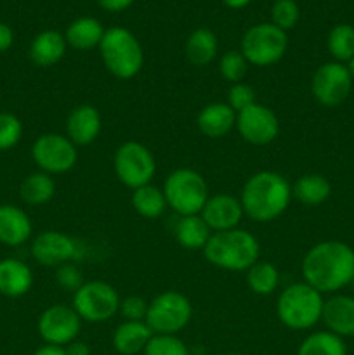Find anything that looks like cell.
<instances>
[{
	"mask_svg": "<svg viewBox=\"0 0 354 355\" xmlns=\"http://www.w3.org/2000/svg\"><path fill=\"white\" fill-rule=\"evenodd\" d=\"M304 283L319 293H337L354 281V250L342 241H323L302 260Z\"/></svg>",
	"mask_w": 354,
	"mask_h": 355,
	"instance_id": "6da1fadb",
	"label": "cell"
},
{
	"mask_svg": "<svg viewBox=\"0 0 354 355\" xmlns=\"http://www.w3.org/2000/svg\"><path fill=\"white\" fill-rule=\"evenodd\" d=\"M239 201L250 220L267 224L281 217L290 207L292 184L276 172H257L243 186Z\"/></svg>",
	"mask_w": 354,
	"mask_h": 355,
	"instance_id": "7a4b0ae2",
	"label": "cell"
},
{
	"mask_svg": "<svg viewBox=\"0 0 354 355\" xmlns=\"http://www.w3.org/2000/svg\"><path fill=\"white\" fill-rule=\"evenodd\" d=\"M205 259L210 266L233 272H246L260 260V245L252 232L245 229L212 232L203 248Z\"/></svg>",
	"mask_w": 354,
	"mask_h": 355,
	"instance_id": "3957f363",
	"label": "cell"
},
{
	"mask_svg": "<svg viewBox=\"0 0 354 355\" xmlns=\"http://www.w3.org/2000/svg\"><path fill=\"white\" fill-rule=\"evenodd\" d=\"M97 49L108 71L120 80L134 78L144 66V51L137 37L124 26L108 28Z\"/></svg>",
	"mask_w": 354,
	"mask_h": 355,
	"instance_id": "277c9868",
	"label": "cell"
},
{
	"mask_svg": "<svg viewBox=\"0 0 354 355\" xmlns=\"http://www.w3.org/2000/svg\"><path fill=\"white\" fill-rule=\"evenodd\" d=\"M323 304V295L302 281L281 291L276 302V314L283 326L294 331H304L321 321Z\"/></svg>",
	"mask_w": 354,
	"mask_h": 355,
	"instance_id": "5b68a950",
	"label": "cell"
},
{
	"mask_svg": "<svg viewBox=\"0 0 354 355\" xmlns=\"http://www.w3.org/2000/svg\"><path fill=\"white\" fill-rule=\"evenodd\" d=\"M162 191L165 194L167 207L176 211L179 217L200 215L210 198L205 177L191 168H177L170 172Z\"/></svg>",
	"mask_w": 354,
	"mask_h": 355,
	"instance_id": "8992f818",
	"label": "cell"
},
{
	"mask_svg": "<svg viewBox=\"0 0 354 355\" xmlns=\"http://www.w3.org/2000/svg\"><path fill=\"white\" fill-rule=\"evenodd\" d=\"M193 318V305L186 295L179 291H163L156 295L148 307L146 324L153 335H177L189 324Z\"/></svg>",
	"mask_w": 354,
	"mask_h": 355,
	"instance_id": "52a82bcc",
	"label": "cell"
},
{
	"mask_svg": "<svg viewBox=\"0 0 354 355\" xmlns=\"http://www.w3.org/2000/svg\"><path fill=\"white\" fill-rule=\"evenodd\" d=\"M288 49L287 31L273 23H260L248 28L242 38V52L248 64L266 68L283 59Z\"/></svg>",
	"mask_w": 354,
	"mask_h": 355,
	"instance_id": "ba28073f",
	"label": "cell"
},
{
	"mask_svg": "<svg viewBox=\"0 0 354 355\" xmlns=\"http://www.w3.org/2000/svg\"><path fill=\"white\" fill-rule=\"evenodd\" d=\"M113 168L117 179L128 189L151 184L156 173V159L149 148L135 141H127L115 151Z\"/></svg>",
	"mask_w": 354,
	"mask_h": 355,
	"instance_id": "9c48e42d",
	"label": "cell"
},
{
	"mask_svg": "<svg viewBox=\"0 0 354 355\" xmlns=\"http://www.w3.org/2000/svg\"><path fill=\"white\" fill-rule=\"evenodd\" d=\"M120 302V295L110 283L85 281V284L73 293L71 307L82 321L99 324L110 321L113 315L118 314Z\"/></svg>",
	"mask_w": 354,
	"mask_h": 355,
	"instance_id": "30bf717a",
	"label": "cell"
},
{
	"mask_svg": "<svg viewBox=\"0 0 354 355\" xmlns=\"http://www.w3.org/2000/svg\"><path fill=\"white\" fill-rule=\"evenodd\" d=\"M31 158L40 172L58 175L69 172L76 165L78 151L66 135L44 134L31 146Z\"/></svg>",
	"mask_w": 354,
	"mask_h": 355,
	"instance_id": "8fae6325",
	"label": "cell"
},
{
	"mask_svg": "<svg viewBox=\"0 0 354 355\" xmlns=\"http://www.w3.org/2000/svg\"><path fill=\"white\" fill-rule=\"evenodd\" d=\"M351 89L353 78L342 62H325L312 75L311 94L321 106H339L349 97Z\"/></svg>",
	"mask_w": 354,
	"mask_h": 355,
	"instance_id": "7c38bea8",
	"label": "cell"
},
{
	"mask_svg": "<svg viewBox=\"0 0 354 355\" xmlns=\"http://www.w3.org/2000/svg\"><path fill=\"white\" fill-rule=\"evenodd\" d=\"M82 319L75 309L68 305L56 304L45 309L37 322L38 335L47 345L66 347L78 338L82 329Z\"/></svg>",
	"mask_w": 354,
	"mask_h": 355,
	"instance_id": "4fadbf2b",
	"label": "cell"
},
{
	"mask_svg": "<svg viewBox=\"0 0 354 355\" xmlns=\"http://www.w3.org/2000/svg\"><path fill=\"white\" fill-rule=\"evenodd\" d=\"M236 130L248 144L266 146L280 134V120L271 107L255 103L236 113Z\"/></svg>",
	"mask_w": 354,
	"mask_h": 355,
	"instance_id": "5bb4252c",
	"label": "cell"
},
{
	"mask_svg": "<svg viewBox=\"0 0 354 355\" xmlns=\"http://www.w3.org/2000/svg\"><path fill=\"white\" fill-rule=\"evenodd\" d=\"M31 257L44 267H56L71 262L78 255V243L61 231H44L31 241Z\"/></svg>",
	"mask_w": 354,
	"mask_h": 355,
	"instance_id": "9a60e30c",
	"label": "cell"
},
{
	"mask_svg": "<svg viewBox=\"0 0 354 355\" xmlns=\"http://www.w3.org/2000/svg\"><path fill=\"white\" fill-rule=\"evenodd\" d=\"M200 215L212 232H221L239 227V222L245 217V211H243L239 198L219 193L208 198Z\"/></svg>",
	"mask_w": 354,
	"mask_h": 355,
	"instance_id": "2e32d148",
	"label": "cell"
},
{
	"mask_svg": "<svg viewBox=\"0 0 354 355\" xmlns=\"http://www.w3.org/2000/svg\"><path fill=\"white\" fill-rule=\"evenodd\" d=\"M103 118L99 110L92 104H80L69 111L66 118V137L78 148L89 146L99 137Z\"/></svg>",
	"mask_w": 354,
	"mask_h": 355,
	"instance_id": "e0dca14e",
	"label": "cell"
},
{
	"mask_svg": "<svg viewBox=\"0 0 354 355\" xmlns=\"http://www.w3.org/2000/svg\"><path fill=\"white\" fill-rule=\"evenodd\" d=\"M321 321L330 333L340 336H354V298L347 295H333L323 304Z\"/></svg>",
	"mask_w": 354,
	"mask_h": 355,
	"instance_id": "ac0fdd59",
	"label": "cell"
},
{
	"mask_svg": "<svg viewBox=\"0 0 354 355\" xmlns=\"http://www.w3.org/2000/svg\"><path fill=\"white\" fill-rule=\"evenodd\" d=\"M33 234V224L23 208L16 205H0V243L21 246Z\"/></svg>",
	"mask_w": 354,
	"mask_h": 355,
	"instance_id": "d6986e66",
	"label": "cell"
},
{
	"mask_svg": "<svg viewBox=\"0 0 354 355\" xmlns=\"http://www.w3.org/2000/svg\"><path fill=\"white\" fill-rule=\"evenodd\" d=\"M33 286V272L23 260L7 257L0 260V295L7 298L24 297Z\"/></svg>",
	"mask_w": 354,
	"mask_h": 355,
	"instance_id": "ffe728a7",
	"label": "cell"
},
{
	"mask_svg": "<svg viewBox=\"0 0 354 355\" xmlns=\"http://www.w3.org/2000/svg\"><path fill=\"white\" fill-rule=\"evenodd\" d=\"M196 125L205 137H226L236 127V113L228 106V103L207 104L198 113Z\"/></svg>",
	"mask_w": 354,
	"mask_h": 355,
	"instance_id": "44dd1931",
	"label": "cell"
},
{
	"mask_svg": "<svg viewBox=\"0 0 354 355\" xmlns=\"http://www.w3.org/2000/svg\"><path fill=\"white\" fill-rule=\"evenodd\" d=\"M66 38L56 30H45L31 40L30 59L38 68H49L61 61L66 54Z\"/></svg>",
	"mask_w": 354,
	"mask_h": 355,
	"instance_id": "7402d4cb",
	"label": "cell"
},
{
	"mask_svg": "<svg viewBox=\"0 0 354 355\" xmlns=\"http://www.w3.org/2000/svg\"><path fill=\"white\" fill-rule=\"evenodd\" d=\"M153 331L144 321H124L113 333V347L120 355L144 352Z\"/></svg>",
	"mask_w": 354,
	"mask_h": 355,
	"instance_id": "603a6c76",
	"label": "cell"
},
{
	"mask_svg": "<svg viewBox=\"0 0 354 355\" xmlns=\"http://www.w3.org/2000/svg\"><path fill=\"white\" fill-rule=\"evenodd\" d=\"M212 231L201 215H184L174 225V238L186 250H203L210 239Z\"/></svg>",
	"mask_w": 354,
	"mask_h": 355,
	"instance_id": "cb8c5ba5",
	"label": "cell"
},
{
	"mask_svg": "<svg viewBox=\"0 0 354 355\" xmlns=\"http://www.w3.org/2000/svg\"><path fill=\"white\" fill-rule=\"evenodd\" d=\"M332 194L328 179L319 173H305L292 184V198L305 207H319Z\"/></svg>",
	"mask_w": 354,
	"mask_h": 355,
	"instance_id": "d4e9b609",
	"label": "cell"
},
{
	"mask_svg": "<svg viewBox=\"0 0 354 355\" xmlns=\"http://www.w3.org/2000/svg\"><path fill=\"white\" fill-rule=\"evenodd\" d=\"M103 24L97 19L89 16L78 17L66 28V44L76 51H90V49L99 47L101 40L104 37Z\"/></svg>",
	"mask_w": 354,
	"mask_h": 355,
	"instance_id": "484cf974",
	"label": "cell"
},
{
	"mask_svg": "<svg viewBox=\"0 0 354 355\" xmlns=\"http://www.w3.org/2000/svg\"><path fill=\"white\" fill-rule=\"evenodd\" d=\"M219 42L217 37L208 28H196L193 33L187 37L184 52L186 59L194 66H207L217 58Z\"/></svg>",
	"mask_w": 354,
	"mask_h": 355,
	"instance_id": "4316f807",
	"label": "cell"
},
{
	"mask_svg": "<svg viewBox=\"0 0 354 355\" xmlns=\"http://www.w3.org/2000/svg\"><path fill=\"white\" fill-rule=\"evenodd\" d=\"M56 194V182L52 175L45 172L30 173L19 186V196L28 207L47 205Z\"/></svg>",
	"mask_w": 354,
	"mask_h": 355,
	"instance_id": "83f0119b",
	"label": "cell"
},
{
	"mask_svg": "<svg viewBox=\"0 0 354 355\" xmlns=\"http://www.w3.org/2000/svg\"><path fill=\"white\" fill-rule=\"evenodd\" d=\"M130 203L134 207V210L137 211L141 217L148 218V220H155V218H160L167 207L165 194L160 187L153 186V184H146V186L137 187V189L132 191Z\"/></svg>",
	"mask_w": 354,
	"mask_h": 355,
	"instance_id": "f1b7e54d",
	"label": "cell"
},
{
	"mask_svg": "<svg viewBox=\"0 0 354 355\" xmlns=\"http://www.w3.org/2000/svg\"><path fill=\"white\" fill-rule=\"evenodd\" d=\"M246 286L259 297H269L280 286V272L276 267L266 260H257L246 270Z\"/></svg>",
	"mask_w": 354,
	"mask_h": 355,
	"instance_id": "f546056e",
	"label": "cell"
},
{
	"mask_svg": "<svg viewBox=\"0 0 354 355\" xmlns=\"http://www.w3.org/2000/svg\"><path fill=\"white\" fill-rule=\"evenodd\" d=\"M297 355H347L346 343L330 331H316L298 347Z\"/></svg>",
	"mask_w": 354,
	"mask_h": 355,
	"instance_id": "4dcf8cb0",
	"label": "cell"
},
{
	"mask_svg": "<svg viewBox=\"0 0 354 355\" xmlns=\"http://www.w3.org/2000/svg\"><path fill=\"white\" fill-rule=\"evenodd\" d=\"M326 45L337 62H347L354 58V28L344 23L333 26L328 33Z\"/></svg>",
	"mask_w": 354,
	"mask_h": 355,
	"instance_id": "1f68e13d",
	"label": "cell"
},
{
	"mask_svg": "<svg viewBox=\"0 0 354 355\" xmlns=\"http://www.w3.org/2000/svg\"><path fill=\"white\" fill-rule=\"evenodd\" d=\"M248 61H246L242 52L228 51L219 61V71H221L222 78L231 82L233 85V83L243 82V78L248 73Z\"/></svg>",
	"mask_w": 354,
	"mask_h": 355,
	"instance_id": "d6a6232c",
	"label": "cell"
},
{
	"mask_svg": "<svg viewBox=\"0 0 354 355\" xmlns=\"http://www.w3.org/2000/svg\"><path fill=\"white\" fill-rule=\"evenodd\" d=\"M144 355H189V349L177 335H153Z\"/></svg>",
	"mask_w": 354,
	"mask_h": 355,
	"instance_id": "836d02e7",
	"label": "cell"
},
{
	"mask_svg": "<svg viewBox=\"0 0 354 355\" xmlns=\"http://www.w3.org/2000/svg\"><path fill=\"white\" fill-rule=\"evenodd\" d=\"M301 9L295 0H276L271 7V23L280 30L288 31L298 23Z\"/></svg>",
	"mask_w": 354,
	"mask_h": 355,
	"instance_id": "e575fe53",
	"label": "cell"
},
{
	"mask_svg": "<svg viewBox=\"0 0 354 355\" xmlns=\"http://www.w3.org/2000/svg\"><path fill=\"white\" fill-rule=\"evenodd\" d=\"M23 137V123L12 113H0V153L9 151L19 144Z\"/></svg>",
	"mask_w": 354,
	"mask_h": 355,
	"instance_id": "d590c367",
	"label": "cell"
},
{
	"mask_svg": "<svg viewBox=\"0 0 354 355\" xmlns=\"http://www.w3.org/2000/svg\"><path fill=\"white\" fill-rule=\"evenodd\" d=\"M56 283H58V286L62 291L75 293V291H78L85 284V279H83L82 269L75 266V263L68 262L58 267V270H56Z\"/></svg>",
	"mask_w": 354,
	"mask_h": 355,
	"instance_id": "8d00e7d4",
	"label": "cell"
},
{
	"mask_svg": "<svg viewBox=\"0 0 354 355\" xmlns=\"http://www.w3.org/2000/svg\"><path fill=\"white\" fill-rule=\"evenodd\" d=\"M255 104V90L248 85V83H233L228 90V106L231 107L235 113H239L245 107Z\"/></svg>",
	"mask_w": 354,
	"mask_h": 355,
	"instance_id": "74e56055",
	"label": "cell"
},
{
	"mask_svg": "<svg viewBox=\"0 0 354 355\" xmlns=\"http://www.w3.org/2000/svg\"><path fill=\"white\" fill-rule=\"evenodd\" d=\"M148 307L149 302H146L142 297H137V295H130V297H125L120 302L118 312H120L125 321H146Z\"/></svg>",
	"mask_w": 354,
	"mask_h": 355,
	"instance_id": "f35d334b",
	"label": "cell"
},
{
	"mask_svg": "<svg viewBox=\"0 0 354 355\" xmlns=\"http://www.w3.org/2000/svg\"><path fill=\"white\" fill-rule=\"evenodd\" d=\"M14 44V31L9 24L0 21V54L9 51Z\"/></svg>",
	"mask_w": 354,
	"mask_h": 355,
	"instance_id": "ab89813d",
	"label": "cell"
},
{
	"mask_svg": "<svg viewBox=\"0 0 354 355\" xmlns=\"http://www.w3.org/2000/svg\"><path fill=\"white\" fill-rule=\"evenodd\" d=\"M99 6L108 12H121L134 3V0H97Z\"/></svg>",
	"mask_w": 354,
	"mask_h": 355,
	"instance_id": "60d3db41",
	"label": "cell"
},
{
	"mask_svg": "<svg viewBox=\"0 0 354 355\" xmlns=\"http://www.w3.org/2000/svg\"><path fill=\"white\" fill-rule=\"evenodd\" d=\"M65 350L66 355H90V347L78 338L73 340L71 343H68V345L65 347Z\"/></svg>",
	"mask_w": 354,
	"mask_h": 355,
	"instance_id": "b9f144b4",
	"label": "cell"
},
{
	"mask_svg": "<svg viewBox=\"0 0 354 355\" xmlns=\"http://www.w3.org/2000/svg\"><path fill=\"white\" fill-rule=\"evenodd\" d=\"M33 355H66V350H65V347L47 345V343H45L44 347H40V349L35 350Z\"/></svg>",
	"mask_w": 354,
	"mask_h": 355,
	"instance_id": "7bdbcfd3",
	"label": "cell"
},
{
	"mask_svg": "<svg viewBox=\"0 0 354 355\" xmlns=\"http://www.w3.org/2000/svg\"><path fill=\"white\" fill-rule=\"evenodd\" d=\"M222 2L231 7V9H243V7L248 6L250 0H222Z\"/></svg>",
	"mask_w": 354,
	"mask_h": 355,
	"instance_id": "ee69618b",
	"label": "cell"
},
{
	"mask_svg": "<svg viewBox=\"0 0 354 355\" xmlns=\"http://www.w3.org/2000/svg\"><path fill=\"white\" fill-rule=\"evenodd\" d=\"M346 68H347V71H349L351 78H353V80H354V58H353V59H349V61H347Z\"/></svg>",
	"mask_w": 354,
	"mask_h": 355,
	"instance_id": "f6af8a7d",
	"label": "cell"
},
{
	"mask_svg": "<svg viewBox=\"0 0 354 355\" xmlns=\"http://www.w3.org/2000/svg\"><path fill=\"white\" fill-rule=\"evenodd\" d=\"M224 355H239V354H235V352H229V354H224Z\"/></svg>",
	"mask_w": 354,
	"mask_h": 355,
	"instance_id": "bcb514c9",
	"label": "cell"
}]
</instances>
